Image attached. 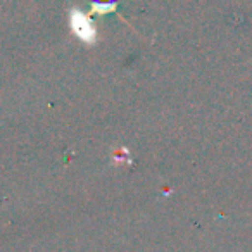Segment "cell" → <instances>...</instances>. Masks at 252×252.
Wrapping results in <instances>:
<instances>
[{"instance_id": "6da1fadb", "label": "cell", "mask_w": 252, "mask_h": 252, "mask_svg": "<svg viewBox=\"0 0 252 252\" xmlns=\"http://www.w3.org/2000/svg\"><path fill=\"white\" fill-rule=\"evenodd\" d=\"M69 26L71 32L78 36L80 42H83L85 45H94L97 43V28H95L92 18L83 12L81 9L73 7L69 11Z\"/></svg>"}, {"instance_id": "7a4b0ae2", "label": "cell", "mask_w": 252, "mask_h": 252, "mask_svg": "<svg viewBox=\"0 0 252 252\" xmlns=\"http://www.w3.org/2000/svg\"><path fill=\"white\" fill-rule=\"evenodd\" d=\"M119 0H90L92 9H94L97 14H109L116 9Z\"/></svg>"}]
</instances>
